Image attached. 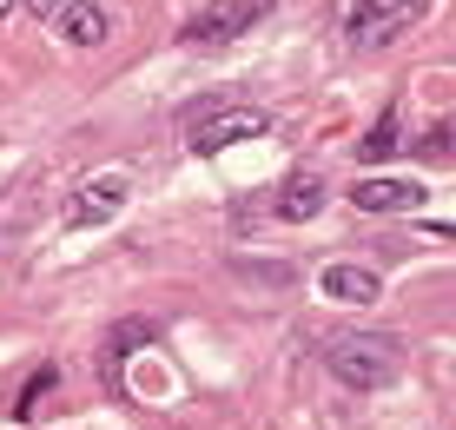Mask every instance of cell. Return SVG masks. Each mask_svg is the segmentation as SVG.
Listing matches in <instances>:
<instances>
[{
    "mask_svg": "<svg viewBox=\"0 0 456 430\" xmlns=\"http://www.w3.org/2000/svg\"><path fill=\"white\" fill-rule=\"evenodd\" d=\"M27 7H34V13H40V21H60V13H67V7H73V0H27Z\"/></svg>",
    "mask_w": 456,
    "mask_h": 430,
    "instance_id": "5bb4252c",
    "label": "cell"
},
{
    "mask_svg": "<svg viewBox=\"0 0 456 430\" xmlns=\"http://www.w3.org/2000/svg\"><path fill=\"white\" fill-rule=\"evenodd\" d=\"M146 338H152V318H126V325L113 331V364H119L126 351H139Z\"/></svg>",
    "mask_w": 456,
    "mask_h": 430,
    "instance_id": "8fae6325",
    "label": "cell"
},
{
    "mask_svg": "<svg viewBox=\"0 0 456 430\" xmlns=\"http://www.w3.org/2000/svg\"><path fill=\"white\" fill-rule=\"evenodd\" d=\"M423 13H430V0H384V7H370V0H364V7L351 13V40L357 46H390L403 27H417Z\"/></svg>",
    "mask_w": 456,
    "mask_h": 430,
    "instance_id": "7a4b0ae2",
    "label": "cell"
},
{
    "mask_svg": "<svg viewBox=\"0 0 456 430\" xmlns=\"http://www.w3.org/2000/svg\"><path fill=\"white\" fill-rule=\"evenodd\" d=\"M318 205H324V172L291 166L285 186H278V219H285V226H305V219H318Z\"/></svg>",
    "mask_w": 456,
    "mask_h": 430,
    "instance_id": "8992f818",
    "label": "cell"
},
{
    "mask_svg": "<svg viewBox=\"0 0 456 430\" xmlns=\"http://www.w3.org/2000/svg\"><path fill=\"white\" fill-rule=\"evenodd\" d=\"M324 364L344 391H390L403 377V344L390 331H344L324 344Z\"/></svg>",
    "mask_w": 456,
    "mask_h": 430,
    "instance_id": "6da1fadb",
    "label": "cell"
},
{
    "mask_svg": "<svg viewBox=\"0 0 456 430\" xmlns=\"http://www.w3.org/2000/svg\"><path fill=\"white\" fill-rule=\"evenodd\" d=\"M139 391H172V371H166V364H139Z\"/></svg>",
    "mask_w": 456,
    "mask_h": 430,
    "instance_id": "4fadbf2b",
    "label": "cell"
},
{
    "mask_svg": "<svg viewBox=\"0 0 456 430\" xmlns=\"http://www.w3.org/2000/svg\"><path fill=\"white\" fill-rule=\"evenodd\" d=\"M126 199H133V186L119 179V172H106V179H86L80 193L67 205V226H106V219L126 212Z\"/></svg>",
    "mask_w": 456,
    "mask_h": 430,
    "instance_id": "3957f363",
    "label": "cell"
},
{
    "mask_svg": "<svg viewBox=\"0 0 456 430\" xmlns=\"http://www.w3.org/2000/svg\"><path fill=\"white\" fill-rule=\"evenodd\" d=\"M351 205H357V212H417L423 186L417 179H357L351 186Z\"/></svg>",
    "mask_w": 456,
    "mask_h": 430,
    "instance_id": "52a82bcc",
    "label": "cell"
},
{
    "mask_svg": "<svg viewBox=\"0 0 456 430\" xmlns=\"http://www.w3.org/2000/svg\"><path fill=\"white\" fill-rule=\"evenodd\" d=\"M60 34L73 46H100L106 40V0H73V7L60 13Z\"/></svg>",
    "mask_w": 456,
    "mask_h": 430,
    "instance_id": "9c48e42d",
    "label": "cell"
},
{
    "mask_svg": "<svg viewBox=\"0 0 456 430\" xmlns=\"http://www.w3.org/2000/svg\"><path fill=\"white\" fill-rule=\"evenodd\" d=\"M318 285L338 298V305H377V298H384V278H377L370 265H324Z\"/></svg>",
    "mask_w": 456,
    "mask_h": 430,
    "instance_id": "ba28073f",
    "label": "cell"
},
{
    "mask_svg": "<svg viewBox=\"0 0 456 430\" xmlns=\"http://www.w3.org/2000/svg\"><path fill=\"white\" fill-rule=\"evenodd\" d=\"M53 385H60V371H53V364H46V371H34V385H27L20 404H13V418H34V404H40V397L53 391Z\"/></svg>",
    "mask_w": 456,
    "mask_h": 430,
    "instance_id": "7c38bea8",
    "label": "cell"
},
{
    "mask_svg": "<svg viewBox=\"0 0 456 430\" xmlns=\"http://www.w3.org/2000/svg\"><path fill=\"white\" fill-rule=\"evenodd\" d=\"M258 133H272V113H251V106H239V113H218L212 126H199V133H192V153L212 159V153L245 146V139H258Z\"/></svg>",
    "mask_w": 456,
    "mask_h": 430,
    "instance_id": "277c9868",
    "label": "cell"
},
{
    "mask_svg": "<svg viewBox=\"0 0 456 430\" xmlns=\"http://www.w3.org/2000/svg\"><path fill=\"white\" fill-rule=\"evenodd\" d=\"M7 13H13V0H0V21H7Z\"/></svg>",
    "mask_w": 456,
    "mask_h": 430,
    "instance_id": "9a60e30c",
    "label": "cell"
},
{
    "mask_svg": "<svg viewBox=\"0 0 456 430\" xmlns=\"http://www.w3.org/2000/svg\"><path fill=\"white\" fill-rule=\"evenodd\" d=\"M390 153H397V113H377V126L364 133V146H357V159H364V166H384Z\"/></svg>",
    "mask_w": 456,
    "mask_h": 430,
    "instance_id": "30bf717a",
    "label": "cell"
},
{
    "mask_svg": "<svg viewBox=\"0 0 456 430\" xmlns=\"http://www.w3.org/2000/svg\"><path fill=\"white\" fill-rule=\"evenodd\" d=\"M258 13H265V0H218L212 13H192V21H185V40H192V46H206V40H232V34H245Z\"/></svg>",
    "mask_w": 456,
    "mask_h": 430,
    "instance_id": "5b68a950",
    "label": "cell"
}]
</instances>
